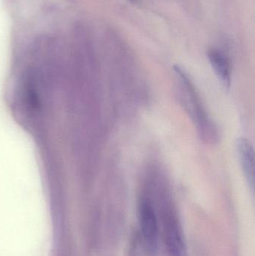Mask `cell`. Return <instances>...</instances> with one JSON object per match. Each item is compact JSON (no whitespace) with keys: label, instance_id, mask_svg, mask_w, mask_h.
Segmentation results:
<instances>
[{"label":"cell","instance_id":"obj_1","mask_svg":"<svg viewBox=\"0 0 255 256\" xmlns=\"http://www.w3.org/2000/svg\"><path fill=\"white\" fill-rule=\"evenodd\" d=\"M174 70L181 105L194 123L201 138L205 142L214 144L218 141V130L207 112L190 76L180 66H175Z\"/></svg>","mask_w":255,"mask_h":256},{"label":"cell","instance_id":"obj_2","mask_svg":"<svg viewBox=\"0 0 255 256\" xmlns=\"http://www.w3.org/2000/svg\"><path fill=\"white\" fill-rule=\"evenodd\" d=\"M138 214L139 236L147 254L154 256L158 250V222L154 204L149 198L142 196L139 202Z\"/></svg>","mask_w":255,"mask_h":256},{"label":"cell","instance_id":"obj_3","mask_svg":"<svg viewBox=\"0 0 255 256\" xmlns=\"http://www.w3.org/2000/svg\"><path fill=\"white\" fill-rule=\"evenodd\" d=\"M162 216L165 240L169 256H188L184 233L172 206L165 204Z\"/></svg>","mask_w":255,"mask_h":256},{"label":"cell","instance_id":"obj_4","mask_svg":"<svg viewBox=\"0 0 255 256\" xmlns=\"http://www.w3.org/2000/svg\"><path fill=\"white\" fill-rule=\"evenodd\" d=\"M237 150L243 172L253 192L255 190V153L253 144L247 138H238Z\"/></svg>","mask_w":255,"mask_h":256},{"label":"cell","instance_id":"obj_5","mask_svg":"<svg viewBox=\"0 0 255 256\" xmlns=\"http://www.w3.org/2000/svg\"><path fill=\"white\" fill-rule=\"evenodd\" d=\"M208 58L220 82L226 88H230L232 67L228 57L218 50H211L208 52Z\"/></svg>","mask_w":255,"mask_h":256}]
</instances>
